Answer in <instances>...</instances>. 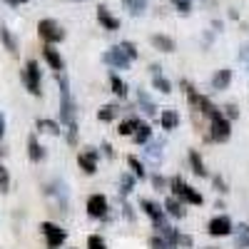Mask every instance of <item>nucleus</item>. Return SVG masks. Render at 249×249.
Instances as JSON below:
<instances>
[{
	"label": "nucleus",
	"instance_id": "obj_1",
	"mask_svg": "<svg viewBox=\"0 0 249 249\" xmlns=\"http://www.w3.org/2000/svg\"><path fill=\"white\" fill-rule=\"evenodd\" d=\"M210 117H212V132H210V140H212V142H227V140H230V135H232V124H230V120H227L224 112H219V110H214Z\"/></svg>",
	"mask_w": 249,
	"mask_h": 249
},
{
	"label": "nucleus",
	"instance_id": "obj_2",
	"mask_svg": "<svg viewBox=\"0 0 249 249\" xmlns=\"http://www.w3.org/2000/svg\"><path fill=\"white\" fill-rule=\"evenodd\" d=\"M37 33H40V37H43L45 43H60V40H65V30H62L55 20H40Z\"/></svg>",
	"mask_w": 249,
	"mask_h": 249
},
{
	"label": "nucleus",
	"instance_id": "obj_3",
	"mask_svg": "<svg viewBox=\"0 0 249 249\" xmlns=\"http://www.w3.org/2000/svg\"><path fill=\"white\" fill-rule=\"evenodd\" d=\"M172 192H175L177 199H184V202H190V204H202V195L195 192L190 184H184L182 177H175L172 179Z\"/></svg>",
	"mask_w": 249,
	"mask_h": 249
},
{
	"label": "nucleus",
	"instance_id": "obj_4",
	"mask_svg": "<svg viewBox=\"0 0 249 249\" xmlns=\"http://www.w3.org/2000/svg\"><path fill=\"white\" fill-rule=\"evenodd\" d=\"M40 232L45 234L50 249H57L62 242H65V230H60V227L53 224V222H43V224H40Z\"/></svg>",
	"mask_w": 249,
	"mask_h": 249
},
{
	"label": "nucleus",
	"instance_id": "obj_5",
	"mask_svg": "<svg viewBox=\"0 0 249 249\" xmlns=\"http://www.w3.org/2000/svg\"><path fill=\"white\" fill-rule=\"evenodd\" d=\"M23 82H25V88L33 92V95H40V68H37V62L30 60L25 70H23Z\"/></svg>",
	"mask_w": 249,
	"mask_h": 249
},
{
	"label": "nucleus",
	"instance_id": "obj_6",
	"mask_svg": "<svg viewBox=\"0 0 249 249\" xmlns=\"http://www.w3.org/2000/svg\"><path fill=\"white\" fill-rule=\"evenodd\" d=\"M102 60L107 62V65H112V68H117V70H127L130 68V57L124 55V50L117 45V48H110L105 55H102Z\"/></svg>",
	"mask_w": 249,
	"mask_h": 249
},
{
	"label": "nucleus",
	"instance_id": "obj_7",
	"mask_svg": "<svg viewBox=\"0 0 249 249\" xmlns=\"http://www.w3.org/2000/svg\"><path fill=\"white\" fill-rule=\"evenodd\" d=\"M140 207L144 210V214H147V217L155 222V227L164 224V207H160V204H157V202H152V199H142V202H140Z\"/></svg>",
	"mask_w": 249,
	"mask_h": 249
},
{
	"label": "nucleus",
	"instance_id": "obj_8",
	"mask_svg": "<svg viewBox=\"0 0 249 249\" xmlns=\"http://www.w3.org/2000/svg\"><path fill=\"white\" fill-rule=\"evenodd\" d=\"M210 234H212V237H227V234H232V222H230V217H224V214L214 217V219L210 222Z\"/></svg>",
	"mask_w": 249,
	"mask_h": 249
},
{
	"label": "nucleus",
	"instance_id": "obj_9",
	"mask_svg": "<svg viewBox=\"0 0 249 249\" xmlns=\"http://www.w3.org/2000/svg\"><path fill=\"white\" fill-rule=\"evenodd\" d=\"M88 212H90V217H105V212H107L105 195H92L88 199Z\"/></svg>",
	"mask_w": 249,
	"mask_h": 249
},
{
	"label": "nucleus",
	"instance_id": "obj_10",
	"mask_svg": "<svg viewBox=\"0 0 249 249\" xmlns=\"http://www.w3.org/2000/svg\"><path fill=\"white\" fill-rule=\"evenodd\" d=\"M77 162H80V167L85 170V175H95V172H97V152H95V150L80 152Z\"/></svg>",
	"mask_w": 249,
	"mask_h": 249
},
{
	"label": "nucleus",
	"instance_id": "obj_11",
	"mask_svg": "<svg viewBox=\"0 0 249 249\" xmlns=\"http://www.w3.org/2000/svg\"><path fill=\"white\" fill-rule=\"evenodd\" d=\"M97 20H100V25L105 28V30H110V33L120 28V20H117L105 5H100V8H97Z\"/></svg>",
	"mask_w": 249,
	"mask_h": 249
},
{
	"label": "nucleus",
	"instance_id": "obj_12",
	"mask_svg": "<svg viewBox=\"0 0 249 249\" xmlns=\"http://www.w3.org/2000/svg\"><path fill=\"white\" fill-rule=\"evenodd\" d=\"M43 55H45V60H48V65H50L53 70H57V72L62 70V57H60V53H57V50H55V48H53L50 43L45 45Z\"/></svg>",
	"mask_w": 249,
	"mask_h": 249
},
{
	"label": "nucleus",
	"instance_id": "obj_13",
	"mask_svg": "<svg viewBox=\"0 0 249 249\" xmlns=\"http://www.w3.org/2000/svg\"><path fill=\"white\" fill-rule=\"evenodd\" d=\"M152 45L160 53H175V40L167 37V35H152Z\"/></svg>",
	"mask_w": 249,
	"mask_h": 249
},
{
	"label": "nucleus",
	"instance_id": "obj_14",
	"mask_svg": "<svg viewBox=\"0 0 249 249\" xmlns=\"http://www.w3.org/2000/svg\"><path fill=\"white\" fill-rule=\"evenodd\" d=\"M234 249H249V224H239V227H237Z\"/></svg>",
	"mask_w": 249,
	"mask_h": 249
},
{
	"label": "nucleus",
	"instance_id": "obj_15",
	"mask_svg": "<svg viewBox=\"0 0 249 249\" xmlns=\"http://www.w3.org/2000/svg\"><path fill=\"white\" fill-rule=\"evenodd\" d=\"M232 82V70H217V75L212 77V88L214 90H224Z\"/></svg>",
	"mask_w": 249,
	"mask_h": 249
},
{
	"label": "nucleus",
	"instance_id": "obj_16",
	"mask_svg": "<svg viewBox=\"0 0 249 249\" xmlns=\"http://www.w3.org/2000/svg\"><path fill=\"white\" fill-rule=\"evenodd\" d=\"M160 122H162L164 130H175L177 124H179V115H177L175 110H164V115L160 117Z\"/></svg>",
	"mask_w": 249,
	"mask_h": 249
},
{
	"label": "nucleus",
	"instance_id": "obj_17",
	"mask_svg": "<svg viewBox=\"0 0 249 249\" xmlns=\"http://www.w3.org/2000/svg\"><path fill=\"white\" fill-rule=\"evenodd\" d=\"M164 212L179 219V217H184V207H182V204H179V202H177L175 197H170L167 202H164Z\"/></svg>",
	"mask_w": 249,
	"mask_h": 249
},
{
	"label": "nucleus",
	"instance_id": "obj_18",
	"mask_svg": "<svg viewBox=\"0 0 249 249\" xmlns=\"http://www.w3.org/2000/svg\"><path fill=\"white\" fill-rule=\"evenodd\" d=\"M122 5L130 10V15H142L144 10H147V3H144V0H122Z\"/></svg>",
	"mask_w": 249,
	"mask_h": 249
},
{
	"label": "nucleus",
	"instance_id": "obj_19",
	"mask_svg": "<svg viewBox=\"0 0 249 249\" xmlns=\"http://www.w3.org/2000/svg\"><path fill=\"white\" fill-rule=\"evenodd\" d=\"M137 127H140V120L137 117H130V120H124L120 127H117V132L124 137V135H135L137 132Z\"/></svg>",
	"mask_w": 249,
	"mask_h": 249
},
{
	"label": "nucleus",
	"instance_id": "obj_20",
	"mask_svg": "<svg viewBox=\"0 0 249 249\" xmlns=\"http://www.w3.org/2000/svg\"><path fill=\"white\" fill-rule=\"evenodd\" d=\"M117 115H120V107H117V105H105V107H100L97 120H102V122H110V120H115Z\"/></svg>",
	"mask_w": 249,
	"mask_h": 249
},
{
	"label": "nucleus",
	"instance_id": "obj_21",
	"mask_svg": "<svg viewBox=\"0 0 249 249\" xmlns=\"http://www.w3.org/2000/svg\"><path fill=\"white\" fill-rule=\"evenodd\" d=\"M140 105H142V110L147 112L150 117H152V115H157V105H155V102L150 100V95L144 92V90H140Z\"/></svg>",
	"mask_w": 249,
	"mask_h": 249
},
{
	"label": "nucleus",
	"instance_id": "obj_22",
	"mask_svg": "<svg viewBox=\"0 0 249 249\" xmlns=\"http://www.w3.org/2000/svg\"><path fill=\"white\" fill-rule=\"evenodd\" d=\"M157 232H160V237H164V239H167L170 244H175V247H177V234H179V232L175 230V227H167V224H160V227H157Z\"/></svg>",
	"mask_w": 249,
	"mask_h": 249
},
{
	"label": "nucleus",
	"instance_id": "obj_23",
	"mask_svg": "<svg viewBox=\"0 0 249 249\" xmlns=\"http://www.w3.org/2000/svg\"><path fill=\"white\" fill-rule=\"evenodd\" d=\"M0 40H3V43H5V48L15 55L18 53V43H15V37H13V33L8 30V28H0Z\"/></svg>",
	"mask_w": 249,
	"mask_h": 249
},
{
	"label": "nucleus",
	"instance_id": "obj_24",
	"mask_svg": "<svg viewBox=\"0 0 249 249\" xmlns=\"http://www.w3.org/2000/svg\"><path fill=\"white\" fill-rule=\"evenodd\" d=\"M28 147H30V160H33V162H40V160L45 157V150L37 144V140H35V137H30V140H28Z\"/></svg>",
	"mask_w": 249,
	"mask_h": 249
},
{
	"label": "nucleus",
	"instance_id": "obj_25",
	"mask_svg": "<svg viewBox=\"0 0 249 249\" xmlns=\"http://www.w3.org/2000/svg\"><path fill=\"white\" fill-rule=\"evenodd\" d=\"M132 137H135V142H137V144H144V142H150V137H152V130H150V124H140V127H137V132H135Z\"/></svg>",
	"mask_w": 249,
	"mask_h": 249
},
{
	"label": "nucleus",
	"instance_id": "obj_26",
	"mask_svg": "<svg viewBox=\"0 0 249 249\" xmlns=\"http://www.w3.org/2000/svg\"><path fill=\"white\" fill-rule=\"evenodd\" d=\"M37 130H43L48 135H60V124L53 120H37Z\"/></svg>",
	"mask_w": 249,
	"mask_h": 249
},
{
	"label": "nucleus",
	"instance_id": "obj_27",
	"mask_svg": "<svg viewBox=\"0 0 249 249\" xmlns=\"http://www.w3.org/2000/svg\"><path fill=\"white\" fill-rule=\"evenodd\" d=\"M190 162H192V172H195L197 177H204V175H207L204 164H202V157H199L197 152H190Z\"/></svg>",
	"mask_w": 249,
	"mask_h": 249
},
{
	"label": "nucleus",
	"instance_id": "obj_28",
	"mask_svg": "<svg viewBox=\"0 0 249 249\" xmlns=\"http://www.w3.org/2000/svg\"><path fill=\"white\" fill-rule=\"evenodd\" d=\"M152 85H155V90H157V92H162V95H167V92L172 90V85H170V80H167V77H162V75H155V80H152Z\"/></svg>",
	"mask_w": 249,
	"mask_h": 249
},
{
	"label": "nucleus",
	"instance_id": "obj_29",
	"mask_svg": "<svg viewBox=\"0 0 249 249\" xmlns=\"http://www.w3.org/2000/svg\"><path fill=\"white\" fill-rule=\"evenodd\" d=\"M110 85H112V92H115L117 97H124V95H127V88H124V82H122L117 75L110 77Z\"/></svg>",
	"mask_w": 249,
	"mask_h": 249
},
{
	"label": "nucleus",
	"instance_id": "obj_30",
	"mask_svg": "<svg viewBox=\"0 0 249 249\" xmlns=\"http://www.w3.org/2000/svg\"><path fill=\"white\" fill-rule=\"evenodd\" d=\"M132 184H135V177L132 175H122V179H120V195H130L132 192Z\"/></svg>",
	"mask_w": 249,
	"mask_h": 249
},
{
	"label": "nucleus",
	"instance_id": "obj_31",
	"mask_svg": "<svg viewBox=\"0 0 249 249\" xmlns=\"http://www.w3.org/2000/svg\"><path fill=\"white\" fill-rule=\"evenodd\" d=\"M120 48L124 50V55H127L130 60H137V48H135V43H130V40H122V43H120Z\"/></svg>",
	"mask_w": 249,
	"mask_h": 249
},
{
	"label": "nucleus",
	"instance_id": "obj_32",
	"mask_svg": "<svg viewBox=\"0 0 249 249\" xmlns=\"http://www.w3.org/2000/svg\"><path fill=\"white\" fill-rule=\"evenodd\" d=\"M127 164L132 167V172H135L137 177H144V164H142L137 157H132V155H130V157H127Z\"/></svg>",
	"mask_w": 249,
	"mask_h": 249
},
{
	"label": "nucleus",
	"instance_id": "obj_33",
	"mask_svg": "<svg viewBox=\"0 0 249 249\" xmlns=\"http://www.w3.org/2000/svg\"><path fill=\"white\" fill-rule=\"evenodd\" d=\"M88 249H107V247H105V239H102L100 234H92L88 239Z\"/></svg>",
	"mask_w": 249,
	"mask_h": 249
},
{
	"label": "nucleus",
	"instance_id": "obj_34",
	"mask_svg": "<svg viewBox=\"0 0 249 249\" xmlns=\"http://www.w3.org/2000/svg\"><path fill=\"white\" fill-rule=\"evenodd\" d=\"M160 150H162V144H160V142H152L150 147H147V157H150L152 162H160Z\"/></svg>",
	"mask_w": 249,
	"mask_h": 249
},
{
	"label": "nucleus",
	"instance_id": "obj_35",
	"mask_svg": "<svg viewBox=\"0 0 249 249\" xmlns=\"http://www.w3.org/2000/svg\"><path fill=\"white\" fill-rule=\"evenodd\" d=\"M8 187H10V175L5 167H0V192H8Z\"/></svg>",
	"mask_w": 249,
	"mask_h": 249
},
{
	"label": "nucleus",
	"instance_id": "obj_36",
	"mask_svg": "<svg viewBox=\"0 0 249 249\" xmlns=\"http://www.w3.org/2000/svg\"><path fill=\"white\" fill-rule=\"evenodd\" d=\"M172 5H175L179 13H184V15H187V13L192 10V0H172Z\"/></svg>",
	"mask_w": 249,
	"mask_h": 249
},
{
	"label": "nucleus",
	"instance_id": "obj_37",
	"mask_svg": "<svg viewBox=\"0 0 249 249\" xmlns=\"http://www.w3.org/2000/svg\"><path fill=\"white\" fill-rule=\"evenodd\" d=\"M195 244V239L190 237V234H177V247H182V249H190Z\"/></svg>",
	"mask_w": 249,
	"mask_h": 249
},
{
	"label": "nucleus",
	"instance_id": "obj_38",
	"mask_svg": "<svg viewBox=\"0 0 249 249\" xmlns=\"http://www.w3.org/2000/svg\"><path fill=\"white\" fill-rule=\"evenodd\" d=\"M68 142H70V144L77 142V122H70V124H68Z\"/></svg>",
	"mask_w": 249,
	"mask_h": 249
},
{
	"label": "nucleus",
	"instance_id": "obj_39",
	"mask_svg": "<svg viewBox=\"0 0 249 249\" xmlns=\"http://www.w3.org/2000/svg\"><path fill=\"white\" fill-rule=\"evenodd\" d=\"M224 110H227V120H237V117H239V110H237V105H227Z\"/></svg>",
	"mask_w": 249,
	"mask_h": 249
},
{
	"label": "nucleus",
	"instance_id": "obj_40",
	"mask_svg": "<svg viewBox=\"0 0 249 249\" xmlns=\"http://www.w3.org/2000/svg\"><path fill=\"white\" fill-rule=\"evenodd\" d=\"M152 184H155V190H157V192H164V179H162L160 175L152 177Z\"/></svg>",
	"mask_w": 249,
	"mask_h": 249
},
{
	"label": "nucleus",
	"instance_id": "obj_41",
	"mask_svg": "<svg viewBox=\"0 0 249 249\" xmlns=\"http://www.w3.org/2000/svg\"><path fill=\"white\" fill-rule=\"evenodd\" d=\"M214 187H217V192H227V184L222 182V177H214Z\"/></svg>",
	"mask_w": 249,
	"mask_h": 249
},
{
	"label": "nucleus",
	"instance_id": "obj_42",
	"mask_svg": "<svg viewBox=\"0 0 249 249\" xmlns=\"http://www.w3.org/2000/svg\"><path fill=\"white\" fill-rule=\"evenodd\" d=\"M3 137H5V117L0 115V140H3Z\"/></svg>",
	"mask_w": 249,
	"mask_h": 249
},
{
	"label": "nucleus",
	"instance_id": "obj_43",
	"mask_svg": "<svg viewBox=\"0 0 249 249\" xmlns=\"http://www.w3.org/2000/svg\"><path fill=\"white\" fill-rule=\"evenodd\" d=\"M239 57H242L244 62H249V48H242V53H239Z\"/></svg>",
	"mask_w": 249,
	"mask_h": 249
},
{
	"label": "nucleus",
	"instance_id": "obj_44",
	"mask_svg": "<svg viewBox=\"0 0 249 249\" xmlns=\"http://www.w3.org/2000/svg\"><path fill=\"white\" fill-rule=\"evenodd\" d=\"M102 150H105V155H107V157H112V147H110V144H107V142H105V144H102Z\"/></svg>",
	"mask_w": 249,
	"mask_h": 249
},
{
	"label": "nucleus",
	"instance_id": "obj_45",
	"mask_svg": "<svg viewBox=\"0 0 249 249\" xmlns=\"http://www.w3.org/2000/svg\"><path fill=\"white\" fill-rule=\"evenodd\" d=\"M8 3H10V5H18V3H20V0H8Z\"/></svg>",
	"mask_w": 249,
	"mask_h": 249
},
{
	"label": "nucleus",
	"instance_id": "obj_46",
	"mask_svg": "<svg viewBox=\"0 0 249 249\" xmlns=\"http://www.w3.org/2000/svg\"><path fill=\"white\" fill-rule=\"evenodd\" d=\"M207 249H217V247H207Z\"/></svg>",
	"mask_w": 249,
	"mask_h": 249
},
{
	"label": "nucleus",
	"instance_id": "obj_47",
	"mask_svg": "<svg viewBox=\"0 0 249 249\" xmlns=\"http://www.w3.org/2000/svg\"><path fill=\"white\" fill-rule=\"evenodd\" d=\"M20 3H28V0H20Z\"/></svg>",
	"mask_w": 249,
	"mask_h": 249
}]
</instances>
